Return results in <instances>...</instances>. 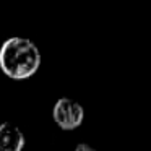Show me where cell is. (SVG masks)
Listing matches in <instances>:
<instances>
[{
	"label": "cell",
	"instance_id": "1",
	"mask_svg": "<svg viewBox=\"0 0 151 151\" xmlns=\"http://www.w3.org/2000/svg\"><path fill=\"white\" fill-rule=\"evenodd\" d=\"M41 54L37 46L26 37H10L0 49V67L13 80H26L37 72Z\"/></svg>",
	"mask_w": 151,
	"mask_h": 151
},
{
	"label": "cell",
	"instance_id": "2",
	"mask_svg": "<svg viewBox=\"0 0 151 151\" xmlns=\"http://www.w3.org/2000/svg\"><path fill=\"white\" fill-rule=\"evenodd\" d=\"M54 120L63 130H73L83 122V107L76 101L62 98L54 106Z\"/></svg>",
	"mask_w": 151,
	"mask_h": 151
},
{
	"label": "cell",
	"instance_id": "3",
	"mask_svg": "<svg viewBox=\"0 0 151 151\" xmlns=\"http://www.w3.org/2000/svg\"><path fill=\"white\" fill-rule=\"evenodd\" d=\"M24 146V135L15 124L5 122L0 125V151H21Z\"/></svg>",
	"mask_w": 151,
	"mask_h": 151
},
{
	"label": "cell",
	"instance_id": "4",
	"mask_svg": "<svg viewBox=\"0 0 151 151\" xmlns=\"http://www.w3.org/2000/svg\"><path fill=\"white\" fill-rule=\"evenodd\" d=\"M75 151H96V150L93 146H89V145H86V143H81L75 148Z\"/></svg>",
	"mask_w": 151,
	"mask_h": 151
}]
</instances>
